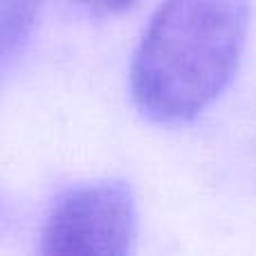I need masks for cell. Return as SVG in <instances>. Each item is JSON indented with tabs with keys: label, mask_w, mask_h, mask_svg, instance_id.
I'll return each instance as SVG.
<instances>
[{
	"label": "cell",
	"mask_w": 256,
	"mask_h": 256,
	"mask_svg": "<svg viewBox=\"0 0 256 256\" xmlns=\"http://www.w3.org/2000/svg\"><path fill=\"white\" fill-rule=\"evenodd\" d=\"M250 12V0H164L132 56L137 108L164 124L207 110L238 70Z\"/></svg>",
	"instance_id": "6da1fadb"
},
{
	"label": "cell",
	"mask_w": 256,
	"mask_h": 256,
	"mask_svg": "<svg viewBox=\"0 0 256 256\" xmlns=\"http://www.w3.org/2000/svg\"><path fill=\"white\" fill-rule=\"evenodd\" d=\"M137 234L135 198L126 182L104 180L70 189L40 232L43 254L126 256Z\"/></svg>",
	"instance_id": "7a4b0ae2"
},
{
	"label": "cell",
	"mask_w": 256,
	"mask_h": 256,
	"mask_svg": "<svg viewBox=\"0 0 256 256\" xmlns=\"http://www.w3.org/2000/svg\"><path fill=\"white\" fill-rule=\"evenodd\" d=\"M45 0H0V66L30 38Z\"/></svg>",
	"instance_id": "3957f363"
},
{
	"label": "cell",
	"mask_w": 256,
	"mask_h": 256,
	"mask_svg": "<svg viewBox=\"0 0 256 256\" xmlns=\"http://www.w3.org/2000/svg\"><path fill=\"white\" fill-rule=\"evenodd\" d=\"M81 7H86L92 14H102V16H108V14H122L126 9H130L137 0H74Z\"/></svg>",
	"instance_id": "277c9868"
}]
</instances>
